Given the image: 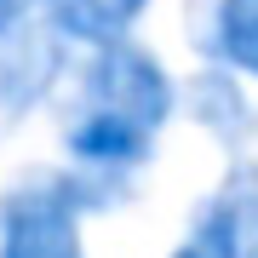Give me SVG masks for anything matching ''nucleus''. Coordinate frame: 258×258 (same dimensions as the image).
I'll list each match as a JSON object with an SVG mask.
<instances>
[{"instance_id": "8", "label": "nucleus", "mask_w": 258, "mask_h": 258, "mask_svg": "<svg viewBox=\"0 0 258 258\" xmlns=\"http://www.w3.org/2000/svg\"><path fill=\"white\" fill-rule=\"evenodd\" d=\"M35 18H40V0H0V46L18 40L23 29H35Z\"/></svg>"}, {"instance_id": "5", "label": "nucleus", "mask_w": 258, "mask_h": 258, "mask_svg": "<svg viewBox=\"0 0 258 258\" xmlns=\"http://www.w3.org/2000/svg\"><path fill=\"white\" fill-rule=\"evenodd\" d=\"M184 115L235 161L247 155L252 138H258V103L247 92V81L230 75V69H212V63H201L184 81Z\"/></svg>"}, {"instance_id": "6", "label": "nucleus", "mask_w": 258, "mask_h": 258, "mask_svg": "<svg viewBox=\"0 0 258 258\" xmlns=\"http://www.w3.org/2000/svg\"><path fill=\"white\" fill-rule=\"evenodd\" d=\"M155 0H40V23L75 52H103L138 35Z\"/></svg>"}, {"instance_id": "1", "label": "nucleus", "mask_w": 258, "mask_h": 258, "mask_svg": "<svg viewBox=\"0 0 258 258\" xmlns=\"http://www.w3.org/2000/svg\"><path fill=\"white\" fill-rule=\"evenodd\" d=\"M63 109L109 115V120H126V126L161 138L166 120L184 109V81H172V69H166L144 40H120V46L75 57Z\"/></svg>"}, {"instance_id": "9", "label": "nucleus", "mask_w": 258, "mask_h": 258, "mask_svg": "<svg viewBox=\"0 0 258 258\" xmlns=\"http://www.w3.org/2000/svg\"><path fill=\"white\" fill-rule=\"evenodd\" d=\"M166 258H201V252H195L189 241H184V247H172V252H166Z\"/></svg>"}, {"instance_id": "2", "label": "nucleus", "mask_w": 258, "mask_h": 258, "mask_svg": "<svg viewBox=\"0 0 258 258\" xmlns=\"http://www.w3.org/2000/svg\"><path fill=\"white\" fill-rule=\"evenodd\" d=\"M103 207L115 201L69 166L12 178L0 189V258H86L81 224Z\"/></svg>"}, {"instance_id": "4", "label": "nucleus", "mask_w": 258, "mask_h": 258, "mask_svg": "<svg viewBox=\"0 0 258 258\" xmlns=\"http://www.w3.org/2000/svg\"><path fill=\"white\" fill-rule=\"evenodd\" d=\"M69 52L75 46H63L46 23L23 29L18 40H6V46H0V120L35 115L57 86H69V69H75Z\"/></svg>"}, {"instance_id": "3", "label": "nucleus", "mask_w": 258, "mask_h": 258, "mask_svg": "<svg viewBox=\"0 0 258 258\" xmlns=\"http://www.w3.org/2000/svg\"><path fill=\"white\" fill-rule=\"evenodd\" d=\"M189 247L201 258H258V161H230L189 218Z\"/></svg>"}, {"instance_id": "10", "label": "nucleus", "mask_w": 258, "mask_h": 258, "mask_svg": "<svg viewBox=\"0 0 258 258\" xmlns=\"http://www.w3.org/2000/svg\"><path fill=\"white\" fill-rule=\"evenodd\" d=\"M247 6H258V0H247Z\"/></svg>"}, {"instance_id": "7", "label": "nucleus", "mask_w": 258, "mask_h": 258, "mask_svg": "<svg viewBox=\"0 0 258 258\" xmlns=\"http://www.w3.org/2000/svg\"><path fill=\"white\" fill-rule=\"evenodd\" d=\"M189 35H195L201 63L230 69L241 81H258V6H247V0H201Z\"/></svg>"}]
</instances>
